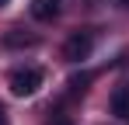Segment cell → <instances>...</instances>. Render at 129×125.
Segmentation results:
<instances>
[{
	"label": "cell",
	"mask_w": 129,
	"mask_h": 125,
	"mask_svg": "<svg viewBox=\"0 0 129 125\" xmlns=\"http://www.w3.org/2000/svg\"><path fill=\"white\" fill-rule=\"evenodd\" d=\"M7 83H11V94H14V97H31V94L42 87V70H35V66L14 70Z\"/></svg>",
	"instance_id": "obj_1"
},
{
	"label": "cell",
	"mask_w": 129,
	"mask_h": 125,
	"mask_svg": "<svg viewBox=\"0 0 129 125\" xmlns=\"http://www.w3.org/2000/svg\"><path fill=\"white\" fill-rule=\"evenodd\" d=\"M91 49H94V38H91L87 31H73V35L66 38V45H63V59L66 62H80V59L91 56Z\"/></svg>",
	"instance_id": "obj_2"
},
{
	"label": "cell",
	"mask_w": 129,
	"mask_h": 125,
	"mask_svg": "<svg viewBox=\"0 0 129 125\" xmlns=\"http://www.w3.org/2000/svg\"><path fill=\"white\" fill-rule=\"evenodd\" d=\"M59 14V0H31V18L35 21H52Z\"/></svg>",
	"instance_id": "obj_3"
},
{
	"label": "cell",
	"mask_w": 129,
	"mask_h": 125,
	"mask_svg": "<svg viewBox=\"0 0 129 125\" xmlns=\"http://www.w3.org/2000/svg\"><path fill=\"white\" fill-rule=\"evenodd\" d=\"M112 115H119V118L129 122V87H115V94H112Z\"/></svg>",
	"instance_id": "obj_4"
},
{
	"label": "cell",
	"mask_w": 129,
	"mask_h": 125,
	"mask_svg": "<svg viewBox=\"0 0 129 125\" xmlns=\"http://www.w3.org/2000/svg\"><path fill=\"white\" fill-rule=\"evenodd\" d=\"M4 42H7V45H21V42L24 45H35V35H7Z\"/></svg>",
	"instance_id": "obj_5"
},
{
	"label": "cell",
	"mask_w": 129,
	"mask_h": 125,
	"mask_svg": "<svg viewBox=\"0 0 129 125\" xmlns=\"http://www.w3.org/2000/svg\"><path fill=\"white\" fill-rule=\"evenodd\" d=\"M0 125H11V122H7V111H4V108H0Z\"/></svg>",
	"instance_id": "obj_6"
},
{
	"label": "cell",
	"mask_w": 129,
	"mask_h": 125,
	"mask_svg": "<svg viewBox=\"0 0 129 125\" xmlns=\"http://www.w3.org/2000/svg\"><path fill=\"white\" fill-rule=\"evenodd\" d=\"M119 4H122V7H129V0H119Z\"/></svg>",
	"instance_id": "obj_7"
},
{
	"label": "cell",
	"mask_w": 129,
	"mask_h": 125,
	"mask_svg": "<svg viewBox=\"0 0 129 125\" xmlns=\"http://www.w3.org/2000/svg\"><path fill=\"white\" fill-rule=\"evenodd\" d=\"M4 4H7V0H0V7H4Z\"/></svg>",
	"instance_id": "obj_8"
}]
</instances>
